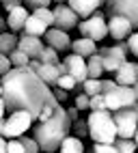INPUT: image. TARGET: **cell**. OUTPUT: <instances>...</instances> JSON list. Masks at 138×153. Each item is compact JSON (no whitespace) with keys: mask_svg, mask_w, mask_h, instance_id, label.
Segmentation results:
<instances>
[{"mask_svg":"<svg viewBox=\"0 0 138 153\" xmlns=\"http://www.w3.org/2000/svg\"><path fill=\"white\" fill-rule=\"evenodd\" d=\"M0 88H2V104L9 114L24 110L33 117V121L39 117L45 101L52 97L50 88L26 67H11L0 78Z\"/></svg>","mask_w":138,"mask_h":153,"instance_id":"cell-1","label":"cell"},{"mask_svg":"<svg viewBox=\"0 0 138 153\" xmlns=\"http://www.w3.org/2000/svg\"><path fill=\"white\" fill-rule=\"evenodd\" d=\"M71 131V121L67 119V112L63 106H58L54 110V114L43 121V123H37L35 125V142L39 151L43 153H54V149H58V145L69 136Z\"/></svg>","mask_w":138,"mask_h":153,"instance_id":"cell-2","label":"cell"},{"mask_svg":"<svg viewBox=\"0 0 138 153\" xmlns=\"http://www.w3.org/2000/svg\"><path fill=\"white\" fill-rule=\"evenodd\" d=\"M88 136L99 145H112L116 138V129L112 123V112L110 110H97L86 117Z\"/></svg>","mask_w":138,"mask_h":153,"instance_id":"cell-3","label":"cell"},{"mask_svg":"<svg viewBox=\"0 0 138 153\" xmlns=\"http://www.w3.org/2000/svg\"><path fill=\"white\" fill-rule=\"evenodd\" d=\"M138 99V86H114L104 95L106 110L116 112L121 108H134Z\"/></svg>","mask_w":138,"mask_h":153,"instance_id":"cell-4","label":"cell"},{"mask_svg":"<svg viewBox=\"0 0 138 153\" xmlns=\"http://www.w3.org/2000/svg\"><path fill=\"white\" fill-rule=\"evenodd\" d=\"M104 17H125L132 24L138 26V0H106L104 2Z\"/></svg>","mask_w":138,"mask_h":153,"instance_id":"cell-5","label":"cell"},{"mask_svg":"<svg viewBox=\"0 0 138 153\" xmlns=\"http://www.w3.org/2000/svg\"><path fill=\"white\" fill-rule=\"evenodd\" d=\"M97 56L102 58V69L114 74L127 60V48L123 41H119L116 45H102V48H97Z\"/></svg>","mask_w":138,"mask_h":153,"instance_id":"cell-6","label":"cell"},{"mask_svg":"<svg viewBox=\"0 0 138 153\" xmlns=\"http://www.w3.org/2000/svg\"><path fill=\"white\" fill-rule=\"evenodd\" d=\"M136 119H138V106L121 108V110L112 112V123L116 129V138H134L136 136Z\"/></svg>","mask_w":138,"mask_h":153,"instance_id":"cell-7","label":"cell"},{"mask_svg":"<svg viewBox=\"0 0 138 153\" xmlns=\"http://www.w3.org/2000/svg\"><path fill=\"white\" fill-rule=\"evenodd\" d=\"M76 28L80 30V35H82L84 39H91L93 43L102 41V39L108 35V28H106V17H104V13H102V11H95L91 17L80 19Z\"/></svg>","mask_w":138,"mask_h":153,"instance_id":"cell-8","label":"cell"},{"mask_svg":"<svg viewBox=\"0 0 138 153\" xmlns=\"http://www.w3.org/2000/svg\"><path fill=\"white\" fill-rule=\"evenodd\" d=\"M35 123L33 117L24 110H17L11 112L7 119H4V129H2V138H19L24 136V131L30 129V125Z\"/></svg>","mask_w":138,"mask_h":153,"instance_id":"cell-9","label":"cell"},{"mask_svg":"<svg viewBox=\"0 0 138 153\" xmlns=\"http://www.w3.org/2000/svg\"><path fill=\"white\" fill-rule=\"evenodd\" d=\"M78 15L69 9L67 4H58L54 11H52V26L56 28V30H63V33H69L71 28H76L78 26Z\"/></svg>","mask_w":138,"mask_h":153,"instance_id":"cell-10","label":"cell"},{"mask_svg":"<svg viewBox=\"0 0 138 153\" xmlns=\"http://www.w3.org/2000/svg\"><path fill=\"white\" fill-rule=\"evenodd\" d=\"M114 84L116 86H138V65L125 60L114 71Z\"/></svg>","mask_w":138,"mask_h":153,"instance_id":"cell-11","label":"cell"},{"mask_svg":"<svg viewBox=\"0 0 138 153\" xmlns=\"http://www.w3.org/2000/svg\"><path fill=\"white\" fill-rule=\"evenodd\" d=\"M43 39L47 48H52L54 52H67L69 45H71V37L69 33H63V30H56V28H47L43 33Z\"/></svg>","mask_w":138,"mask_h":153,"instance_id":"cell-12","label":"cell"},{"mask_svg":"<svg viewBox=\"0 0 138 153\" xmlns=\"http://www.w3.org/2000/svg\"><path fill=\"white\" fill-rule=\"evenodd\" d=\"M106 28H108V35H110L114 41H123V39H127L134 33L132 24L127 22L125 17H108L106 19Z\"/></svg>","mask_w":138,"mask_h":153,"instance_id":"cell-13","label":"cell"},{"mask_svg":"<svg viewBox=\"0 0 138 153\" xmlns=\"http://www.w3.org/2000/svg\"><path fill=\"white\" fill-rule=\"evenodd\" d=\"M67 2H69L67 7L78 15V19L80 17L86 19V17H91L95 11H99L106 0H67Z\"/></svg>","mask_w":138,"mask_h":153,"instance_id":"cell-14","label":"cell"},{"mask_svg":"<svg viewBox=\"0 0 138 153\" xmlns=\"http://www.w3.org/2000/svg\"><path fill=\"white\" fill-rule=\"evenodd\" d=\"M17 50L22 54L28 56V60H33V58H39V54H41V50H43V41L39 37H28V35H19L17 37Z\"/></svg>","mask_w":138,"mask_h":153,"instance_id":"cell-15","label":"cell"},{"mask_svg":"<svg viewBox=\"0 0 138 153\" xmlns=\"http://www.w3.org/2000/svg\"><path fill=\"white\" fill-rule=\"evenodd\" d=\"M63 63L67 67V74L76 80V84H82L84 80H86V60L84 58L76 56V54H69Z\"/></svg>","mask_w":138,"mask_h":153,"instance_id":"cell-16","label":"cell"},{"mask_svg":"<svg viewBox=\"0 0 138 153\" xmlns=\"http://www.w3.org/2000/svg\"><path fill=\"white\" fill-rule=\"evenodd\" d=\"M28 15H30V13H28L24 7H17V9H13V11H9V17L4 19V24H7V28L13 30V35L15 33H22Z\"/></svg>","mask_w":138,"mask_h":153,"instance_id":"cell-17","label":"cell"},{"mask_svg":"<svg viewBox=\"0 0 138 153\" xmlns=\"http://www.w3.org/2000/svg\"><path fill=\"white\" fill-rule=\"evenodd\" d=\"M69 50H71V54H76V56H80V58H84V60H86L88 56L97 54V43H93L91 39L80 37V39H76V41H71Z\"/></svg>","mask_w":138,"mask_h":153,"instance_id":"cell-18","label":"cell"},{"mask_svg":"<svg viewBox=\"0 0 138 153\" xmlns=\"http://www.w3.org/2000/svg\"><path fill=\"white\" fill-rule=\"evenodd\" d=\"M104 74V69H102V58L93 54V56H88L86 58V80H99Z\"/></svg>","mask_w":138,"mask_h":153,"instance_id":"cell-19","label":"cell"},{"mask_svg":"<svg viewBox=\"0 0 138 153\" xmlns=\"http://www.w3.org/2000/svg\"><path fill=\"white\" fill-rule=\"evenodd\" d=\"M45 30H47V26H43L37 17L28 15V19H26V24H24V30H22V33L28 35V37H39V39H41Z\"/></svg>","mask_w":138,"mask_h":153,"instance_id":"cell-20","label":"cell"},{"mask_svg":"<svg viewBox=\"0 0 138 153\" xmlns=\"http://www.w3.org/2000/svg\"><path fill=\"white\" fill-rule=\"evenodd\" d=\"M58 151H61V153H84V145H82L80 138L67 136L61 145H58Z\"/></svg>","mask_w":138,"mask_h":153,"instance_id":"cell-21","label":"cell"},{"mask_svg":"<svg viewBox=\"0 0 138 153\" xmlns=\"http://www.w3.org/2000/svg\"><path fill=\"white\" fill-rule=\"evenodd\" d=\"M13 50H17V35H13V33H0V54L9 56Z\"/></svg>","mask_w":138,"mask_h":153,"instance_id":"cell-22","label":"cell"},{"mask_svg":"<svg viewBox=\"0 0 138 153\" xmlns=\"http://www.w3.org/2000/svg\"><path fill=\"white\" fill-rule=\"evenodd\" d=\"M112 147L116 153H136V140L134 138H114Z\"/></svg>","mask_w":138,"mask_h":153,"instance_id":"cell-23","label":"cell"},{"mask_svg":"<svg viewBox=\"0 0 138 153\" xmlns=\"http://www.w3.org/2000/svg\"><path fill=\"white\" fill-rule=\"evenodd\" d=\"M39 63H43V65H56V63H61L58 60V52H54L52 48H47V45H43V50H41V54H39Z\"/></svg>","mask_w":138,"mask_h":153,"instance_id":"cell-24","label":"cell"},{"mask_svg":"<svg viewBox=\"0 0 138 153\" xmlns=\"http://www.w3.org/2000/svg\"><path fill=\"white\" fill-rule=\"evenodd\" d=\"M7 60H9V65H11V67H26L28 65V56L22 54L19 50H13V52L7 56Z\"/></svg>","mask_w":138,"mask_h":153,"instance_id":"cell-25","label":"cell"},{"mask_svg":"<svg viewBox=\"0 0 138 153\" xmlns=\"http://www.w3.org/2000/svg\"><path fill=\"white\" fill-rule=\"evenodd\" d=\"M33 17H37L43 26L52 28V9H35V11H33Z\"/></svg>","mask_w":138,"mask_h":153,"instance_id":"cell-26","label":"cell"},{"mask_svg":"<svg viewBox=\"0 0 138 153\" xmlns=\"http://www.w3.org/2000/svg\"><path fill=\"white\" fill-rule=\"evenodd\" d=\"M82 93H84L86 97L102 95V93H99V80H84V82H82Z\"/></svg>","mask_w":138,"mask_h":153,"instance_id":"cell-27","label":"cell"},{"mask_svg":"<svg viewBox=\"0 0 138 153\" xmlns=\"http://www.w3.org/2000/svg\"><path fill=\"white\" fill-rule=\"evenodd\" d=\"M17 140H19V145H22L24 153H39V147H37L35 138H30V136H19Z\"/></svg>","mask_w":138,"mask_h":153,"instance_id":"cell-28","label":"cell"},{"mask_svg":"<svg viewBox=\"0 0 138 153\" xmlns=\"http://www.w3.org/2000/svg\"><path fill=\"white\" fill-rule=\"evenodd\" d=\"M56 86L69 93V91H73V88H76V80H73L71 76H69V74H65V76H58V80H56Z\"/></svg>","mask_w":138,"mask_h":153,"instance_id":"cell-29","label":"cell"},{"mask_svg":"<svg viewBox=\"0 0 138 153\" xmlns=\"http://www.w3.org/2000/svg\"><path fill=\"white\" fill-rule=\"evenodd\" d=\"M71 129L76 131V138H80V140L88 136V127H86V121H84V119L73 121V123H71Z\"/></svg>","mask_w":138,"mask_h":153,"instance_id":"cell-30","label":"cell"},{"mask_svg":"<svg viewBox=\"0 0 138 153\" xmlns=\"http://www.w3.org/2000/svg\"><path fill=\"white\" fill-rule=\"evenodd\" d=\"M88 110H91V112H97V110H106V104H104V95H93V97H88Z\"/></svg>","mask_w":138,"mask_h":153,"instance_id":"cell-31","label":"cell"},{"mask_svg":"<svg viewBox=\"0 0 138 153\" xmlns=\"http://www.w3.org/2000/svg\"><path fill=\"white\" fill-rule=\"evenodd\" d=\"M26 2V11H35V9H50L52 0H24Z\"/></svg>","mask_w":138,"mask_h":153,"instance_id":"cell-32","label":"cell"},{"mask_svg":"<svg viewBox=\"0 0 138 153\" xmlns=\"http://www.w3.org/2000/svg\"><path fill=\"white\" fill-rule=\"evenodd\" d=\"M125 48H127V54H134V56H138V35H136V33H132L130 37H127V43H125Z\"/></svg>","mask_w":138,"mask_h":153,"instance_id":"cell-33","label":"cell"},{"mask_svg":"<svg viewBox=\"0 0 138 153\" xmlns=\"http://www.w3.org/2000/svg\"><path fill=\"white\" fill-rule=\"evenodd\" d=\"M50 93H52V97L58 101V104H63V101L69 99V93H67V91H63V88H58V86H52V88H50Z\"/></svg>","mask_w":138,"mask_h":153,"instance_id":"cell-34","label":"cell"},{"mask_svg":"<svg viewBox=\"0 0 138 153\" xmlns=\"http://www.w3.org/2000/svg\"><path fill=\"white\" fill-rule=\"evenodd\" d=\"M78 112L80 110H88V97L84 95V93H78V97H76V106H73Z\"/></svg>","mask_w":138,"mask_h":153,"instance_id":"cell-35","label":"cell"},{"mask_svg":"<svg viewBox=\"0 0 138 153\" xmlns=\"http://www.w3.org/2000/svg\"><path fill=\"white\" fill-rule=\"evenodd\" d=\"M93 153H116V149L112 145H99V142H95V145L91 147Z\"/></svg>","mask_w":138,"mask_h":153,"instance_id":"cell-36","label":"cell"},{"mask_svg":"<svg viewBox=\"0 0 138 153\" xmlns=\"http://www.w3.org/2000/svg\"><path fill=\"white\" fill-rule=\"evenodd\" d=\"M7 153H24V149H22V145H19L17 138H11L7 142Z\"/></svg>","mask_w":138,"mask_h":153,"instance_id":"cell-37","label":"cell"},{"mask_svg":"<svg viewBox=\"0 0 138 153\" xmlns=\"http://www.w3.org/2000/svg\"><path fill=\"white\" fill-rule=\"evenodd\" d=\"M9 69H11V65H9V60H7V56H2V54H0V78H2V76L7 74Z\"/></svg>","mask_w":138,"mask_h":153,"instance_id":"cell-38","label":"cell"},{"mask_svg":"<svg viewBox=\"0 0 138 153\" xmlns=\"http://www.w3.org/2000/svg\"><path fill=\"white\" fill-rule=\"evenodd\" d=\"M2 7H4V11H13V9L22 7V0H7V2H2Z\"/></svg>","mask_w":138,"mask_h":153,"instance_id":"cell-39","label":"cell"},{"mask_svg":"<svg viewBox=\"0 0 138 153\" xmlns=\"http://www.w3.org/2000/svg\"><path fill=\"white\" fill-rule=\"evenodd\" d=\"M0 153H7V140L0 136Z\"/></svg>","mask_w":138,"mask_h":153,"instance_id":"cell-40","label":"cell"},{"mask_svg":"<svg viewBox=\"0 0 138 153\" xmlns=\"http://www.w3.org/2000/svg\"><path fill=\"white\" fill-rule=\"evenodd\" d=\"M7 110H4V104H2V97H0V119H4Z\"/></svg>","mask_w":138,"mask_h":153,"instance_id":"cell-41","label":"cell"},{"mask_svg":"<svg viewBox=\"0 0 138 153\" xmlns=\"http://www.w3.org/2000/svg\"><path fill=\"white\" fill-rule=\"evenodd\" d=\"M4 28H7V24H4V17L0 15V33H4Z\"/></svg>","mask_w":138,"mask_h":153,"instance_id":"cell-42","label":"cell"},{"mask_svg":"<svg viewBox=\"0 0 138 153\" xmlns=\"http://www.w3.org/2000/svg\"><path fill=\"white\" fill-rule=\"evenodd\" d=\"M56 2H58V4H65V2H67V0H56Z\"/></svg>","mask_w":138,"mask_h":153,"instance_id":"cell-43","label":"cell"},{"mask_svg":"<svg viewBox=\"0 0 138 153\" xmlns=\"http://www.w3.org/2000/svg\"><path fill=\"white\" fill-rule=\"evenodd\" d=\"M0 97H2V88H0Z\"/></svg>","mask_w":138,"mask_h":153,"instance_id":"cell-44","label":"cell"},{"mask_svg":"<svg viewBox=\"0 0 138 153\" xmlns=\"http://www.w3.org/2000/svg\"><path fill=\"white\" fill-rule=\"evenodd\" d=\"M86 153H93V151H91V149H88V151H86Z\"/></svg>","mask_w":138,"mask_h":153,"instance_id":"cell-45","label":"cell"},{"mask_svg":"<svg viewBox=\"0 0 138 153\" xmlns=\"http://www.w3.org/2000/svg\"><path fill=\"white\" fill-rule=\"evenodd\" d=\"M0 2H7V0H0Z\"/></svg>","mask_w":138,"mask_h":153,"instance_id":"cell-46","label":"cell"}]
</instances>
